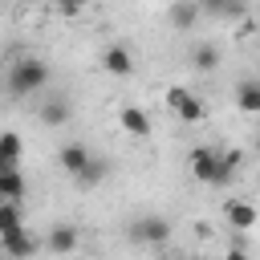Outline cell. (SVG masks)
<instances>
[{
	"instance_id": "cell-1",
	"label": "cell",
	"mask_w": 260,
	"mask_h": 260,
	"mask_svg": "<svg viewBox=\"0 0 260 260\" xmlns=\"http://www.w3.org/2000/svg\"><path fill=\"white\" fill-rule=\"evenodd\" d=\"M49 85V65L41 57H24L16 65H8V93L12 98H37Z\"/></svg>"
},
{
	"instance_id": "cell-2",
	"label": "cell",
	"mask_w": 260,
	"mask_h": 260,
	"mask_svg": "<svg viewBox=\"0 0 260 260\" xmlns=\"http://www.w3.org/2000/svg\"><path fill=\"white\" fill-rule=\"evenodd\" d=\"M162 102L175 110V118H179V122H199V118H203V106H199V98H195L191 89H183V85H171V89L162 93Z\"/></svg>"
},
{
	"instance_id": "cell-3",
	"label": "cell",
	"mask_w": 260,
	"mask_h": 260,
	"mask_svg": "<svg viewBox=\"0 0 260 260\" xmlns=\"http://www.w3.org/2000/svg\"><path fill=\"white\" fill-rule=\"evenodd\" d=\"M130 240H138V244H167L171 240V223L162 219V215H142V219H134L130 223Z\"/></svg>"
},
{
	"instance_id": "cell-4",
	"label": "cell",
	"mask_w": 260,
	"mask_h": 260,
	"mask_svg": "<svg viewBox=\"0 0 260 260\" xmlns=\"http://www.w3.org/2000/svg\"><path fill=\"white\" fill-rule=\"evenodd\" d=\"M187 167H191L195 183H203V187H215V167H219V150H211V146H195V150L187 154Z\"/></svg>"
},
{
	"instance_id": "cell-5",
	"label": "cell",
	"mask_w": 260,
	"mask_h": 260,
	"mask_svg": "<svg viewBox=\"0 0 260 260\" xmlns=\"http://www.w3.org/2000/svg\"><path fill=\"white\" fill-rule=\"evenodd\" d=\"M223 219H228V228H256V219H260V207L252 203V199H240V195H228V203H223Z\"/></svg>"
},
{
	"instance_id": "cell-6",
	"label": "cell",
	"mask_w": 260,
	"mask_h": 260,
	"mask_svg": "<svg viewBox=\"0 0 260 260\" xmlns=\"http://www.w3.org/2000/svg\"><path fill=\"white\" fill-rule=\"evenodd\" d=\"M98 65H102L110 77H130V73H134V53H130L126 45H106L102 57H98Z\"/></svg>"
},
{
	"instance_id": "cell-7",
	"label": "cell",
	"mask_w": 260,
	"mask_h": 260,
	"mask_svg": "<svg viewBox=\"0 0 260 260\" xmlns=\"http://www.w3.org/2000/svg\"><path fill=\"white\" fill-rule=\"evenodd\" d=\"M199 12H203V4H199V0H171L167 20H171V28H175V32H191V28H195V20H199Z\"/></svg>"
},
{
	"instance_id": "cell-8",
	"label": "cell",
	"mask_w": 260,
	"mask_h": 260,
	"mask_svg": "<svg viewBox=\"0 0 260 260\" xmlns=\"http://www.w3.org/2000/svg\"><path fill=\"white\" fill-rule=\"evenodd\" d=\"M57 162H61V171H65L69 179H77V175H81V171L93 162V154H89L81 142H65V146L57 150Z\"/></svg>"
},
{
	"instance_id": "cell-9",
	"label": "cell",
	"mask_w": 260,
	"mask_h": 260,
	"mask_svg": "<svg viewBox=\"0 0 260 260\" xmlns=\"http://www.w3.org/2000/svg\"><path fill=\"white\" fill-rule=\"evenodd\" d=\"M24 236V219H20V203L12 199H0V244Z\"/></svg>"
},
{
	"instance_id": "cell-10",
	"label": "cell",
	"mask_w": 260,
	"mask_h": 260,
	"mask_svg": "<svg viewBox=\"0 0 260 260\" xmlns=\"http://www.w3.org/2000/svg\"><path fill=\"white\" fill-rule=\"evenodd\" d=\"M37 118H41L45 126H65V122L73 118V106H69L65 98H41V106H37Z\"/></svg>"
},
{
	"instance_id": "cell-11",
	"label": "cell",
	"mask_w": 260,
	"mask_h": 260,
	"mask_svg": "<svg viewBox=\"0 0 260 260\" xmlns=\"http://www.w3.org/2000/svg\"><path fill=\"white\" fill-rule=\"evenodd\" d=\"M45 248H49L53 256H69V252L77 248V228H73V223H57V228H49Z\"/></svg>"
},
{
	"instance_id": "cell-12",
	"label": "cell",
	"mask_w": 260,
	"mask_h": 260,
	"mask_svg": "<svg viewBox=\"0 0 260 260\" xmlns=\"http://www.w3.org/2000/svg\"><path fill=\"white\" fill-rule=\"evenodd\" d=\"M0 248H4V256H8V260H28V256H37V252H41V240L24 232V236H16V240H8V244H0Z\"/></svg>"
},
{
	"instance_id": "cell-13",
	"label": "cell",
	"mask_w": 260,
	"mask_h": 260,
	"mask_svg": "<svg viewBox=\"0 0 260 260\" xmlns=\"http://www.w3.org/2000/svg\"><path fill=\"white\" fill-rule=\"evenodd\" d=\"M20 195H24V175H20L16 167H4V171H0V199L20 203Z\"/></svg>"
},
{
	"instance_id": "cell-14",
	"label": "cell",
	"mask_w": 260,
	"mask_h": 260,
	"mask_svg": "<svg viewBox=\"0 0 260 260\" xmlns=\"http://www.w3.org/2000/svg\"><path fill=\"white\" fill-rule=\"evenodd\" d=\"M118 118H122V126H126L134 138H146V134H150V118H146L138 106H122V114H118Z\"/></svg>"
},
{
	"instance_id": "cell-15",
	"label": "cell",
	"mask_w": 260,
	"mask_h": 260,
	"mask_svg": "<svg viewBox=\"0 0 260 260\" xmlns=\"http://www.w3.org/2000/svg\"><path fill=\"white\" fill-rule=\"evenodd\" d=\"M236 106L244 114H260V81H240L236 85Z\"/></svg>"
},
{
	"instance_id": "cell-16",
	"label": "cell",
	"mask_w": 260,
	"mask_h": 260,
	"mask_svg": "<svg viewBox=\"0 0 260 260\" xmlns=\"http://www.w3.org/2000/svg\"><path fill=\"white\" fill-rule=\"evenodd\" d=\"M191 65H195L199 73H211V69L219 65V49H215V45H207V41H199V45L191 49Z\"/></svg>"
},
{
	"instance_id": "cell-17",
	"label": "cell",
	"mask_w": 260,
	"mask_h": 260,
	"mask_svg": "<svg viewBox=\"0 0 260 260\" xmlns=\"http://www.w3.org/2000/svg\"><path fill=\"white\" fill-rule=\"evenodd\" d=\"M20 162V134L16 130H4L0 134V171L4 167H16Z\"/></svg>"
},
{
	"instance_id": "cell-18",
	"label": "cell",
	"mask_w": 260,
	"mask_h": 260,
	"mask_svg": "<svg viewBox=\"0 0 260 260\" xmlns=\"http://www.w3.org/2000/svg\"><path fill=\"white\" fill-rule=\"evenodd\" d=\"M240 171V150H219V167H215V187H228Z\"/></svg>"
},
{
	"instance_id": "cell-19",
	"label": "cell",
	"mask_w": 260,
	"mask_h": 260,
	"mask_svg": "<svg viewBox=\"0 0 260 260\" xmlns=\"http://www.w3.org/2000/svg\"><path fill=\"white\" fill-rule=\"evenodd\" d=\"M102 179H106V162H102V158H93V162L77 175V183H81V187H93V183H102Z\"/></svg>"
},
{
	"instance_id": "cell-20",
	"label": "cell",
	"mask_w": 260,
	"mask_h": 260,
	"mask_svg": "<svg viewBox=\"0 0 260 260\" xmlns=\"http://www.w3.org/2000/svg\"><path fill=\"white\" fill-rule=\"evenodd\" d=\"M57 8H61L65 16H77L81 8H89V0H57Z\"/></svg>"
},
{
	"instance_id": "cell-21",
	"label": "cell",
	"mask_w": 260,
	"mask_h": 260,
	"mask_svg": "<svg viewBox=\"0 0 260 260\" xmlns=\"http://www.w3.org/2000/svg\"><path fill=\"white\" fill-rule=\"evenodd\" d=\"M223 260H248V252H244V248H228V252H223Z\"/></svg>"
},
{
	"instance_id": "cell-22",
	"label": "cell",
	"mask_w": 260,
	"mask_h": 260,
	"mask_svg": "<svg viewBox=\"0 0 260 260\" xmlns=\"http://www.w3.org/2000/svg\"><path fill=\"white\" fill-rule=\"evenodd\" d=\"M158 260H183V256H171V252H167V256H158Z\"/></svg>"
},
{
	"instance_id": "cell-23",
	"label": "cell",
	"mask_w": 260,
	"mask_h": 260,
	"mask_svg": "<svg viewBox=\"0 0 260 260\" xmlns=\"http://www.w3.org/2000/svg\"><path fill=\"white\" fill-rule=\"evenodd\" d=\"M223 4H244V0H223Z\"/></svg>"
},
{
	"instance_id": "cell-24",
	"label": "cell",
	"mask_w": 260,
	"mask_h": 260,
	"mask_svg": "<svg viewBox=\"0 0 260 260\" xmlns=\"http://www.w3.org/2000/svg\"><path fill=\"white\" fill-rule=\"evenodd\" d=\"M256 150H260V138H256Z\"/></svg>"
}]
</instances>
